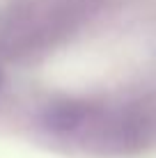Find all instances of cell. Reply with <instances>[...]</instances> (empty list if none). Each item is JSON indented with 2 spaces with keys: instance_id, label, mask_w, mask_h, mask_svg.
I'll return each mask as SVG.
<instances>
[{
  "instance_id": "1",
  "label": "cell",
  "mask_w": 156,
  "mask_h": 158,
  "mask_svg": "<svg viewBox=\"0 0 156 158\" xmlns=\"http://www.w3.org/2000/svg\"><path fill=\"white\" fill-rule=\"evenodd\" d=\"M154 117L145 106H129L112 112L94 131V142L101 154H129L152 138Z\"/></svg>"
},
{
  "instance_id": "2",
  "label": "cell",
  "mask_w": 156,
  "mask_h": 158,
  "mask_svg": "<svg viewBox=\"0 0 156 158\" xmlns=\"http://www.w3.org/2000/svg\"><path fill=\"white\" fill-rule=\"evenodd\" d=\"M94 117V106L78 99H62L48 103L41 112V126L51 133L67 135L76 133L85 124H90Z\"/></svg>"
},
{
  "instance_id": "3",
  "label": "cell",
  "mask_w": 156,
  "mask_h": 158,
  "mask_svg": "<svg viewBox=\"0 0 156 158\" xmlns=\"http://www.w3.org/2000/svg\"><path fill=\"white\" fill-rule=\"evenodd\" d=\"M0 89H2V73H0Z\"/></svg>"
}]
</instances>
